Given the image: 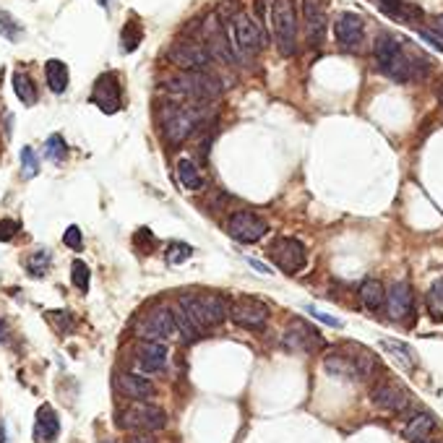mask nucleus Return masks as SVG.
I'll use <instances>...</instances> for the list:
<instances>
[{"instance_id":"1","label":"nucleus","mask_w":443,"mask_h":443,"mask_svg":"<svg viewBox=\"0 0 443 443\" xmlns=\"http://www.w3.org/2000/svg\"><path fill=\"white\" fill-rule=\"evenodd\" d=\"M300 13L295 0H272L269 6V21H272L274 42L284 58L298 55V37H300Z\"/></svg>"},{"instance_id":"2","label":"nucleus","mask_w":443,"mask_h":443,"mask_svg":"<svg viewBox=\"0 0 443 443\" xmlns=\"http://www.w3.org/2000/svg\"><path fill=\"white\" fill-rule=\"evenodd\" d=\"M178 308L201 329V332H204V329H212V326H219L222 321L230 318L227 300L222 298V295H209V292H201V295H180Z\"/></svg>"},{"instance_id":"3","label":"nucleus","mask_w":443,"mask_h":443,"mask_svg":"<svg viewBox=\"0 0 443 443\" xmlns=\"http://www.w3.org/2000/svg\"><path fill=\"white\" fill-rule=\"evenodd\" d=\"M224 32L230 37V42L235 44L238 55H258L264 50V29L258 26L253 16H248L245 11H238V16H219Z\"/></svg>"},{"instance_id":"4","label":"nucleus","mask_w":443,"mask_h":443,"mask_svg":"<svg viewBox=\"0 0 443 443\" xmlns=\"http://www.w3.org/2000/svg\"><path fill=\"white\" fill-rule=\"evenodd\" d=\"M162 86L170 94H178L183 99H193V102H209L222 94L219 78L212 73H183V76L162 81Z\"/></svg>"},{"instance_id":"5","label":"nucleus","mask_w":443,"mask_h":443,"mask_svg":"<svg viewBox=\"0 0 443 443\" xmlns=\"http://www.w3.org/2000/svg\"><path fill=\"white\" fill-rule=\"evenodd\" d=\"M198 123H201V110L193 104L172 102L162 107V131L170 144H183L198 128Z\"/></svg>"},{"instance_id":"6","label":"nucleus","mask_w":443,"mask_h":443,"mask_svg":"<svg viewBox=\"0 0 443 443\" xmlns=\"http://www.w3.org/2000/svg\"><path fill=\"white\" fill-rule=\"evenodd\" d=\"M164 423H167L164 409H159L157 404H149V401H133L131 407L120 412V427H126V430L154 433V430H162Z\"/></svg>"},{"instance_id":"7","label":"nucleus","mask_w":443,"mask_h":443,"mask_svg":"<svg viewBox=\"0 0 443 443\" xmlns=\"http://www.w3.org/2000/svg\"><path fill=\"white\" fill-rule=\"evenodd\" d=\"M204 40H206V50L212 58H219L222 63H227V66H238L240 63V55L232 50V42L227 32H224V26L219 21V13H209L204 21Z\"/></svg>"},{"instance_id":"8","label":"nucleus","mask_w":443,"mask_h":443,"mask_svg":"<svg viewBox=\"0 0 443 443\" xmlns=\"http://www.w3.org/2000/svg\"><path fill=\"white\" fill-rule=\"evenodd\" d=\"M269 258L279 266L281 272L295 274L305 266L308 253H305V245H303L298 238H277L272 245H269Z\"/></svg>"},{"instance_id":"9","label":"nucleus","mask_w":443,"mask_h":443,"mask_svg":"<svg viewBox=\"0 0 443 443\" xmlns=\"http://www.w3.org/2000/svg\"><path fill=\"white\" fill-rule=\"evenodd\" d=\"M269 315H272L269 305L258 298L243 295V298L230 303V318L238 326H243V329H264L266 321H269Z\"/></svg>"},{"instance_id":"10","label":"nucleus","mask_w":443,"mask_h":443,"mask_svg":"<svg viewBox=\"0 0 443 443\" xmlns=\"http://www.w3.org/2000/svg\"><path fill=\"white\" fill-rule=\"evenodd\" d=\"M167 60L172 66L183 68L186 73H204V68L212 63V55L204 44L198 42H175L167 50Z\"/></svg>"},{"instance_id":"11","label":"nucleus","mask_w":443,"mask_h":443,"mask_svg":"<svg viewBox=\"0 0 443 443\" xmlns=\"http://www.w3.org/2000/svg\"><path fill=\"white\" fill-rule=\"evenodd\" d=\"M175 334H178V324L172 308H157L138 324V336L144 341H164L172 339Z\"/></svg>"},{"instance_id":"12","label":"nucleus","mask_w":443,"mask_h":443,"mask_svg":"<svg viewBox=\"0 0 443 443\" xmlns=\"http://www.w3.org/2000/svg\"><path fill=\"white\" fill-rule=\"evenodd\" d=\"M227 232L238 243H258L269 232V222L256 212H235L227 222Z\"/></svg>"},{"instance_id":"13","label":"nucleus","mask_w":443,"mask_h":443,"mask_svg":"<svg viewBox=\"0 0 443 443\" xmlns=\"http://www.w3.org/2000/svg\"><path fill=\"white\" fill-rule=\"evenodd\" d=\"M303 35L310 50H318L326 40L324 0H303Z\"/></svg>"},{"instance_id":"14","label":"nucleus","mask_w":443,"mask_h":443,"mask_svg":"<svg viewBox=\"0 0 443 443\" xmlns=\"http://www.w3.org/2000/svg\"><path fill=\"white\" fill-rule=\"evenodd\" d=\"M281 344L292 352H313L324 344V339H321V334L315 332V329H310L305 321H292V324L287 326L284 336H281Z\"/></svg>"},{"instance_id":"15","label":"nucleus","mask_w":443,"mask_h":443,"mask_svg":"<svg viewBox=\"0 0 443 443\" xmlns=\"http://www.w3.org/2000/svg\"><path fill=\"white\" fill-rule=\"evenodd\" d=\"M92 102L102 112H107V115L120 110V84L115 73H102V76L97 78L92 92Z\"/></svg>"},{"instance_id":"16","label":"nucleus","mask_w":443,"mask_h":443,"mask_svg":"<svg viewBox=\"0 0 443 443\" xmlns=\"http://www.w3.org/2000/svg\"><path fill=\"white\" fill-rule=\"evenodd\" d=\"M412 305H415V295L407 281H394L389 295H386V313L392 321H407L412 315Z\"/></svg>"},{"instance_id":"17","label":"nucleus","mask_w":443,"mask_h":443,"mask_svg":"<svg viewBox=\"0 0 443 443\" xmlns=\"http://www.w3.org/2000/svg\"><path fill=\"white\" fill-rule=\"evenodd\" d=\"M370 399L378 409H384V412H404L409 407V396L401 386H394V384H381L378 389H373L370 394Z\"/></svg>"},{"instance_id":"18","label":"nucleus","mask_w":443,"mask_h":443,"mask_svg":"<svg viewBox=\"0 0 443 443\" xmlns=\"http://www.w3.org/2000/svg\"><path fill=\"white\" fill-rule=\"evenodd\" d=\"M363 29H365V24H363V18L358 13H341L336 18V24H334V37L344 50H352L363 40Z\"/></svg>"},{"instance_id":"19","label":"nucleus","mask_w":443,"mask_h":443,"mask_svg":"<svg viewBox=\"0 0 443 443\" xmlns=\"http://www.w3.org/2000/svg\"><path fill=\"white\" fill-rule=\"evenodd\" d=\"M136 363L144 373H159L167 368V347L162 341H141L136 350Z\"/></svg>"},{"instance_id":"20","label":"nucleus","mask_w":443,"mask_h":443,"mask_svg":"<svg viewBox=\"0 0 443 443\" xmlns=\"http://www.w3.org/2000/svg\"><path fill=\"white\" fill-rule=\"evenodd\" d=\"M347 352V358H350V365H352V378H358V381H368V378H373L375 370H378V360L370 350L365 347H360V344H350V347H344Z\"/></svg>"},{"instance_id":"21","label":"nucleus","mask_w":443,"mask_h":443,"mask_svg":"<svg viewBox=\"0 0 443 443\" xmlns=\"http://www.w3.org/2000/svg\"><path fill=\"white\" fill-rule=\"evenodd\" d=\"M373 3L384 11L392 21H399V24L418 26V18H423V11H420L415 3H409V0H373Z\"/></svg>"},{"instance_id":"22","label":"nucleus","mask_w":443,"mask_h":443,"mask_svg":"<svg viewBox=\"0 0 443 443\" xmlns=\"http://www.w3.org/2000/svg\"><path fill=\"white\" fill-rule=\"evenodd\" d=\"M58 433H60V423H58V415H55V409H52L50 404H42V407L37 409L35 427H32V435H35V441L37 443H52Z\"/></svg>"},{"instance_id":"23","label":"nucleus","mask_w":443,"mask_h":443,"mask_svg":"<svg viewBox=\"0 0 443 443\" xmlns=\"http://www.w3.org/2000/svg\"><path fill=\"white\" fill-rule=\"evenodd\" d=\"M118 389L120 394H126L128 399H136V401H144L149 399V396H154V384L138 373H120Z\"/></svg>"},{"instance_id":"24","label":"nucleus","mask_w":443,"mask_h":443,"mask_svg":"<svg viewBox=\"0 0 443 443\" xmlns=\"http://www.w3.org/2000/svg\"><path fill=\"white\" fill-rule=\"evenodd\" d=\"M435 430V418L430 412H418L415 418L404 425V438L412 443H423L430 438V433Z\"/></svg>"},{"instance_id":"25","label":"nucleus","mask_w":443,"mask_h":443,"mask_svg":"<svg viewBox=\"0 0 443 443\" xmlns=\"http://www.w3.org/2000/svg\"><path fill=\"white\" fill-rule=\"evenodd\" d=\"M381 350H384L396 365L404 368V370H412L415 363H418V360H415V350L399 339H381Z\"/></svg>"},{"instance_id":"26","label":"nucleus","mask_w":443,"mask_h":443,"mask_svg":"<svg viewBox=\"0 0 443 443\" xmlns=\"http://www.w3.org/2000/svg\"><path fill=\"white\" fill-rule=\"evenodd\" d=\"M401 52V44L394 40L389 32H381V35L375 37V44H373V55H375V63H378V68L384 71L389 63H392L396 55Z\"/></svg>"},{"instance_id":"27","label":"nucleus","mask_w":443,"mask_h":443,"mask_svg":"<svg viewBox=\"0 0 443 443\" xmlns=\"http://www.w3.org/2000/svg\"><path fill=\"white\" fill-rule=\"evenodd\" d=\"M44 76L52 94H63L68 89V66L63 60H47L44 63Z\"/></svg>"},{"instance_id":"28","label":"nucleus","mask_w":443,"mask_h":443,"mask_svg":"<svg viewBox=\"0 0 443 443\" xmlns=\"http://www.w3.org/2000/svg\"><path fill=\"white\" fill-rule=\"evenodd\" d=\"M360 300H363V305L368 310H381L386 305V292H384V284L378 279H365L363 281V287H360Z\"/></svg>"},{"instance_id":"29","label":"nucleus","mask_w":443,"mask_h":443,"mask_svg":"<svg viewBox=\"0 0 443 443\" xmlns=\"http://www.w3.org/2000/svg\"><path fill=\"white\" fill-rule=\"evenodd\" d=\"M178 180L186 190H198V188H204V178H201V172H198V167H196L193 159H180L178 162Z\"/></svg>"},{"instance_id":"30","label":"nucleus","mask_w":443,"mask_h":443,"mask_svg":"<svg viewBox=\"0 0 443 443\" xmlns=\"http://www.w3.org/2000/svg\"><path fill=\"white\" fill-rule=\"evenodd\" d=\"M11 84H13V92H16V97L24 104H35L37 102V86H35V81H32V78L26 76L24 71H13Z\"/></svg>"},{"instance_id":"31","label":"nucleus","mask_w":443,"mask_h":443,"mask_svg":"<svg viewBox=\"0 0 443 443\" xmlns=\"http://www.w3.org/2000/svg\"><path fill=\"white\" fill-rule=\"evenodd\" d=\"M425 305L427 313L433 315V318H443V277L430 284V290L425 295Z\"/></svg>"},{"instance_id":"32","label":"nucleus","mask_w":443,"mask_h":443,"mask_svg":"<svg viewBox=\"0 0 443 443\" xmlns=\"http://www.w3.org/2000/svg\"><path fill=\"white\" fill-rule=\"evenodd\" d=\"M52 264V256H50V250H35L32 256H29V261H26V272H29V277H44L47 274V269H50Z\"/></svg>"},{"instance_id":"33","label":"nucleus","mask_w":443,"mask_h":443,"mask_svg":"<svg viewBox=\"0 0 443 443\" xmlns=\"http://www.w3.org/2000/svg\"><path fill=\"white\" fill-rule=\"evenodd\" d=\"M89 279H92L89 266L76 258V261L71 264V281H73V287H76L78 292H89Z\"/></svg>"},{"instance_id":"34","label":"nucleus","mask_w":443,"mask_h":443,"mask_svg":"<svg viewBox=\"0 0 443 443\" xmlns=\"http://www.w3.org/2000/svg\"><path fill=\"white\" fill-rule=\"evenodd\" d=\"M175 310V324H178V332L183 334V339H188V341H196L198 336H201V329H198L190 318H188L180 308H172Z\"/></svg>"},{"instance_id":"35","label":"nucleus","mask_w":443,"mask_h":443,"mask_svg":"<svg viewBox=\"0 0 443 443\" xmlns=\"http://www.w3.org/2000/svg\"><path fill=\"white\" fill-rule=\"evenodd\" d=\"M44 157L52 159V162H63V159L68 157V146H66V141H63L60 133L47 138V144H44Z\"/></svg>"},{"instance_id":"36","label":"nucleus","mask_w":443,"mask_h":443,"mask_svg":"<svg viewBox=\"0 0 443 443\" xmlns=\"http://www.w3.org/2000/svg\"><path fill=\"white\" fill-rule=\"evenodd\" d=\"M138 44H141V24L133 18V21H128V24L123 26V47L128 52H133Z\"/></svg>"},{"instance_id":"37","label":"nucleus","mask_w":443,"mask_h":443,"mask_svg":"<svg viewBox=\"0 0 443 443\" xmlns=\"http://www.w3.org/2000/svg\"><path fill=\"white\" fill-rule=\"evenodd\" d=\"M21 170H24V178H35L37 172H40V159H37V154L32 146H24V149H21Z\"/></svg>"},{"instance_id":"38","label":"nucleus","mask_w":443,"mask_h":443,"mask_svg":"<svg viewBox=\"0 0 443 443\" xmlns=\"http://www.w3.org/2000/svg\"><path fill=\"white\" fill-rule=\"evenodd\" d=\"M47 318H50V324L55 326L60 334H68L71 329H73V324H76V321H73V315H71L68 310H50Z\"/></svg>"},{"instance_id":"39","label":"nucleus","mask_w":443,"mask_h":443,"mask_svg":"<svg viewBox=\"0 0 443 443\" xmlns=\"http://www.w3.org/2000/svg\"><path fill=\"white\" fill-rule=\"evenodd\" d=\"M0 35L6 37V40H11V42L21 40V26H18L6 11H0Z\"/></svg>"},{"instance_id":"40","label":"nucleus","mask_w":443,"mask_h":443,"mask_svg":"<svg viewBox=\"0 0 443 443\" xmlns=\"http://www.w3.org/2000/svg\"><path fill=\"white\" fill-rule=\"evenodd\" d=\"M190 256H193V248L186 245V243H172V245L167 248V261H170L172 266H175V264H186Z\"/></svg>"},{"instance_id":"41","label":"nucleus","mask_w":443,"mask_h":443,"mask_svg":"<svg viewBox=\"0 0 443 443\" xmlns=\"http://www.w3.org/2000/svg\"><path fill=\"white\" fill-rule=\"evenodd\" d=\"M415 32H418L420 35V40H425L427 44H433L435 50H441L443 52V37L438 35V32H433V29H430V26H415Z\"/></svg>"},{"instance_id":"42","label":"nucleus","mask_w":443,"mask_h":443,"mask_svg":"<svg viewBox=\"0 0 443 443\" xmlns=\"http://www.w3.org/2000/svg\"><path fill=\"white\" fill-rule=\"evenodd\" d=\"M63 243L68 248H73V250H78V248L84 245V238H81V230H78L76 224H71L68 230H66V235H63Z\"/></svg>"},{"instance_id":"43","label":"nucleus","mask_w":443,"mask_h":443,"mask_svg":"<svg viewBox=\"0 0 443 443\" xmlns=\"http://www.w3.org/2000/svg\"><path fill=\"white\" fill-rule=\"evenodd\" d=\"M18 232V222L13 219H0V243H8V240L16 238Z\"/></svg>"},{"instance_id":"44","label":"nucleus","mask_w":443,"mask_h":443,"mask_svg":"<svg viewBox=\"0 0 443 443\" xmlns=\"http://www.w3.org/2000/svg\"><path fill=\"white\" fill-rule=\"evenodd\" d=\"M308 313L313 315L315 321H321V324H326V326H334V329H339L341 326L339 318H332L329 313H321V310H315V308H308Z\"/></svg>"},{"instance_id":"45","label":"nucleus","mask_w":443,"mask_h":443,"mask_svg":"<svg viewBox=\"0 0 443 443\" xmlns=\"http://www.w3.org/2000/svg\"><path fill=\"white\" fill-rule=\"evenodd\" d=\"M8 336H11V326H8V321L0 315V344L8 339Z\"/></svg>"},{"instance_id":"46","label":"nucleus","mask_w":443,"mask_h":443,"mask_svg":"<svg viewBox=\"0 0 443 443\" xmlns=\"http://www.w3.org/2000/svg\"><path fill=\"white\" fill-rule=\"evenodd\" d=\"M430 29H433V32H438V35L443 37V13H441V16H435L433 21H430Z\"/></svg>"},{"instance_id":"47","label":"nucleus","mask_w":443,"mask_h":443,"mask_svg":"<svg viewBox=\"0 0 443 443\" xmlns=\"http://www.w3.org/2000/svg\"><path fill=\"white\" fill-rule=\"evenodd\" d=\"M248 264L253 266V269H258L261 274H272V272H269V266H264L261 261H256V258H248Z\"/></svg>"},{"instance_id":"48","label":"nucleus","mask_w":443,"mask_h":443,"mask_svg":"<svg viewBox=\"0 0 443 443\" xmlns=\"http://www.w3.org/2000/svg\"><path fill=\"white\" fill-rule=\"evenodd\" d=\"M128 443H154L152 435H136V438H131Z\"/></svg>"},{"instance_id":"49","label":"nucleus","mask_w":443,"mask_h":443,"mask_svg":"<svg viewBox=\"0 0 443 443\" xmlns=\"http://www.w3.org/2000/svg\"><path fill=\"white\" fill-rule=\"evenodd\" d=\"M0 443H6V430H3V423H0Z\"/></svg>"},{"instance_id":"50","label":"nucleus","mask_w":443,"mask_h":443,"mask_svg":"<svg viewBox=\"0 0 443 443\" xmlns=\"http://www.w3.org/2000/svg\"><path fill=\"white\" fill-rule=\"evenodd\" d=\"M438 99H441V104H443V89H441V92H438Z\"/></svg>"},{"instance_id":"51","label":"nucleus","mask_w":443,"mask_h":443,"mask_svg":"<svg viewBox=\"0 0 443 443\" xmlns=\"http://www.w3.org/2000/svg\"><path fill=\"white\" fill-rule=\"evenodd\" d=\"M107 3H110V0H99V6H107Z\"/></svg>"},{"instance_id":"52","label":"nucleus","mask_w":443,"mask_h":443,"mask_svg":"<svg viewBox=\"0 0 443 443\" xmlns=\"http://www.w3.org/2000/svg\"><path fill=\"white\" fill-rule=\"evenodd\" d=\"M423 443H443V441H423Z\"/></svg>"},{"instance_id":"53","label":"nucleus","mask_w":443,"mask_h":443,"mask_svg":"<svg viewBox=\"0 0 443 443\" xmlns=\"http://www.w3.org/2000/svg\"><path fill=\"white\" fill-rule=\"evenodd\" d=\"M102 443H112V441H102Z\"/></svg>"}]
</instances>
